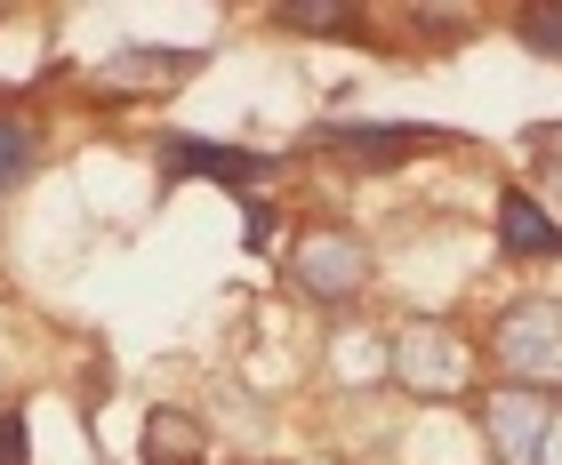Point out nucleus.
I'll use <instances>...</instances> for the list:
<instances>
[{
	"mask_svg": "<svg viewBox=\"0 0 562 465\" xmlns=\"http://www.w3.org/2000/svg\"><path fill=\"white\" fill-rule=\"evenodd\" d=\"M522 33H530V41H547L554 57H562V9H530V16H522Z\"/></svg>",
	"mask_w": 562,
	"mask_h": 465,
	"instance_id": "nucleus-9",
	"label": "nucleus"
},
{
	"mask_svg": "<svg viewBox=\"0 0 562 465\" xmlns=\"http://www.w3.org/2000/svg\"><path fill=\"white\" fill-rule=\"evenodd\" d=\"M201 442H193V433H186V418H153V433H145V457L153 465H186Z\"/></svg>",
	"mask_w": 562,
	"mask_h": 465,
	"instance_id": "nucleus-6",
	"label": "nucleus"
},
{
	"mask_svg": "<svg viewBox=\"0 0 562 465\" xmlns=\"http://www.w3.org/2000/svg\"><path fill=\"white\" fill-rule=\"evenodd\" d=\"M0 465H24V418H0Z\"/></svg>",
	"mask_w": 562,
	"mask_h": 465,
	"instance_id": "nucleus-11",
	"label": "nucleus"
},
{
	"mask_svg": "<svg viewBox=\"0 0 562 465\" xmlns=\"http://www.w3.org/2000/svg\"><path fill=\"white\" fill-rule=\"evenodd\" d=\"M498 353L515 361L522 377H562V314H554V305H522V314H506Z\"/></svg>",
	"mask_w": 562,
	"mask_h": 465,
	"instance_id": "nucleus-1",
	"label": "nucleus"
},
{
	"mask_svg": "<svg viewBox=\"0 0 562 465\" xmlns=\"http://www.w3.org/2000/svg\"><path fill=\"white\" fill-rule=\"evenodd\" d=\"M169 72H193V57H113L105 89H121V81H169Z\"/></svg>",
	"mask_w": 562,
	"mask_h": 465,
	"instance_id": "nucleus-7",
	"label": "nucleus"
},
{
	"mask_svg": "<svg viewBox=\"0 0 562 465\" xmlns=\"http://www.w3.org/2000/svg\"><path fill=\"white\" fill-rule=\"evenodd\" d=\"M169 161L186 177H217V185H258L266 177L258 152H234V145H169Z\"/></svg>",
	"mask_w": 562,
	"mask_h": 465,
	"instance_id": "nucleus-4",
	"label": "nucleus"
},
{
	"mask_svg": "<svg viewBox=\"0 0 562 465\" xmlns=\"http://www.w3.org/2000/svg\"><path fill=\"white\" fill-rule=\"evenodd\" d=\"M281 24H305V33H322V24H346V9H281Z\"/></svg>",
	"mask_w": 562,
	"mask_h": 465,
	"instance_id": "nucleus-10",
	"label": "nucleus"
},
{
	"mask_svg": "<svg viewBox=\"0 0 562 465\" xmlns=\"http://www.w3.org/2000/svg\"><path fill=\"white\" fill-rule=\"evenodd\" d=\"M24 161H33V137H24L16 121H0V193H9L16 177H24Z\"/></svg>",
	"mask_w": 562,
	"mask_h": 465,
	"instance_id": "nucleus-8",
	"label": "nucleus"
},
{
	"mask_svg": "<svg viewBox=\"0 0 562 465\" xmlns=\"http://www.w3.org/2000/svg\"><path fill=\"white\" fill-rule=\"evenodd\" d=\"M297 273H305V290H322V297H346L353 281L370 273V257L353 249V241H314V249H297Z\"/></svg>",
	"mask_w": 562,
	"mask_h": 465,
	"instance_id": "nucleus-3",
	"label": "nucleus"
},
{
	"mask_svg": "<svg viewBox=\"0 0 562 465\" xmlns=\"http://www.w3.org/2000/svg\"><path fill=\"white\" fill-rule=\"evenodd\" d=\"M498 225H506V249L515 257H539V249H562V232L547 209H530V193H506L498 201Z\"/></svg>",
	"mask_w": 562,
	"mask_h": 465,
	"instance_id": "nucleus-5",
	"label": "nucleus"
},
{
	"mask_svg": "<svg viewBox=\"0 0 562 465\" xmlns=\"http://www.w3.org/2000/svg\"><path fill=\"white\" fill-rule=\"evenodd\" d=\"M547 426H554V418H547L539 401H522V394H498V401H491V442H498L506 465H539Z\"/></svg>",
	"mask_w": 562,
	"mask_h": 465,
	"instance_id": "nucleus-2",
	"label": "nucleus"
}]
</instances>
